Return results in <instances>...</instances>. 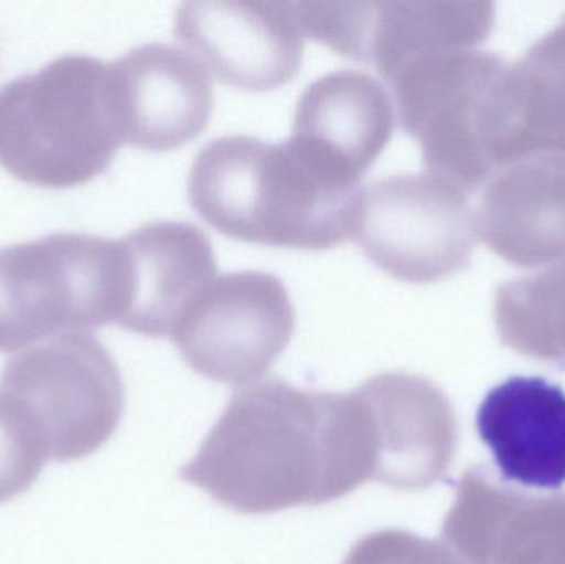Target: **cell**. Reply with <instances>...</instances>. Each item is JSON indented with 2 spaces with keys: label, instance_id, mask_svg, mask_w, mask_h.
<instances>
[{
  "label": "cell",
  "instance_id": "obj_1",
  "mask_svg": "<svg viewBox=\"0 0 565 564\" xmlns=\"http://www.w3.org/2000/svg\"><path fill=\"white\" fill-rule=\"evenodd\" d=\"M364 404L309 393L278 377L238 390L179 479L225 509L270 515L324 506L372 480Z\"/></svg>",
  "mask_w": 565,
  "mask_h": 564
},
{
  "label": "cell",
  "instance_id": "obj_2",
  "mask_svg": "<svg viewBox=\"0 0 565 564\" xmlns=\"http://www.w3.org/2000/svg\"><path fill=\"white\" fill-rule=\"evenodd\" d=\"M189 201L209 225L242 242L328 251L354 231L358 182L289 136H222L192 164Z\"/></svg>",
  "mask_w": 565,
  "mask_h": 564
},
{
  "label": "cell",
  "instance_id": "obj_3",
  "mask_svg": "<svg viewBox=\"0 0 565 564\" xmlns=\"http://www.w3.org/2000/svg\"><path fill=\"white\" fill-rule=\"evenodd\" d=\"M121 145L109 63L63 55L0 86V166L19 181L86 184L108 171Z\"/></svg>",
  "mask_w": 565,
  "mask_h": 564
},
{
  "label": "cell",
  "instance_id": "obj_4",
  "mask_svg": "<svg viewBox=\"0 0 565 564\" xmlns=\"http://www.w3.org/2000/svg\"><path fill=\"white\" fill-rule=\"evenodd\" d=\"M128 295L122 241L66 232L0 248V353L119 324Z\"/></svg>",
  "mask_w": 565,
  "mask_h": 564
},
{
  "label": "cell",
  "instance_id": "obj_5",
  "mask_svg": "<svg viewBox=\"0 0 565 564\" xmlns=\"http://www.w3.org/2000/svg\"><path fill=\"white\" fill-rule=\"evenodd\" d=\"M504 68L493 53L438 50L408 60L385 79L398 123L420 146L428 172L468 194L498 172L494 96Z\"/></svg>",
  "mask_w": 565,
  "mask_h": 564
},
{
  "label": "cell",
  "instance_id": "obj_6",
  "mask_svg": "<svg viewBox=\"0 0 565 564\" xmlns=\"http://www.w3.org/2000/svg\"><path fill=\"white\" fill-rule=\"evenodd\" d=\"M0 394L29 419L55 462L85 459L102 449L125 413L118 364L88 333L52 338L10 358Z\"/></svg>",
  "mask_w": 565,
  "mask_h": 564
},
{
  "label": "cell",
  "instance_id": "obj_7",
  "mask_svg": "<svg viewBox=\"0 0 565 564\" xmlns=\"http://www.w3.org/2000/svg\"><path fill=\"white\" fill-rule=\"evenodd\" d=\"M467 195L430 172L377 179L361 191L352 237L395 280L434 284L463 270L480 238Z\"/></svg>",
  "mask_w": 565,
  "mask_h": 564
},
{
  "label": "cell",
  "instance_id": "obj_8",
  "mask_svg": "<svg viewBox=\"0 0 565 564\" xmlns=\"http://www.w3.org/2000/svg\"><path fill=\"white\" fill-rule=\"evenodd\" d=\"M295 324V307L277 275L232 272L195 298L171 341L195 373L241 386L274 366Z\"/></svg>",
  "mask_w": 565,
  "mask_h": 564
},
{
  "label": "cell",
  "instance_id": "obj_9",
  "mask_svg": "<svg viewBox=\"0 0 565 564\" xmlns=\"http://www.w3.org/2000/svg\"><path fill=\"white\" fill-rule=\"evenodd\" d=\"M296 10L305 36L372 63L384 79L415 56L473 49L494 23L493 3L478 2H296Z\"/></svg>",
  "mask_w": 565,
  "mask_h": 564
},
{
  "label": "cell",
  "instance_id": "obj_10",
  "mask_svg": "<svg viewBox=\"0 0 565 564\" xmlns=\"http://www.w3.org/2000/svg\"><path fill=\"white\" fill-rule=\"evenodd\" d=\"M174 33L222 83L247 92L291 82L305 52L295 2H185Z\"/></svg>",
  "mask_w": 565,
  "mask_h": 564
},
{
  "label": "cell",
  "instance_id": "obj_11",
  "mask_svg": "<svg viewBox=\"0 0 565 564\" xmlns=\"http://www.w3.org/2000/svg\"><path fill=\"white\" fill-rule=\"evenodd\" d=\"M463 564H565V496H531L487 467L467 470L444 522Z\"/></svg>",
  "mask_w": 565,
  "mask_h": 564
},
{
  "label": "cell",
  "instance_id": "obj_12",
  "mask_svg": "<svg viewBox=\"0 0 565 564\" xmlns=\"http://www.w3.org/2000/svg\"><path fill=\"white\" fill-rule=\"evenodd\" d=\"M109 82L122 142L136 148H181L211 121L214 88L207 68L178 46H136L109 63Z\"/></svg>",
  "mask_w": 565,
  "mask_h": 564
},
{
  "label": "cell",
  "instance_id": "obj_13",
  "mask_svg": "<svg viewBox=\"0 0 565 564\" xmlns=\"http://www.w3.org/2000/svg\"><path fill=\"white\" fill-rule=\"evenodd\" d=\"M367 407L375 482L424 490L444 479L457 453L454 407L434 383L408 373H382L355 387Z\"/></svg>",
  "mask_w": 565,
  "mask_h": 564
},
{
  "label": "cell",
  "instance_id": "obj_14",
  "mask_svg": "<svg viewBox=\"0 0 565 564\" xmlns=\"http://www.w3.org/2000/svg\"><path fill=\"white\" fill-rule=\"evenodd\" d=\"M121 241L128 255L129 295L118 327L171 340L195 298L217 277L214 248L189 222H152Z\"/></svg>",
  "mask_w": 565,
  "mask_h": 564
},
{
  "label": "cell",
  "instance_id": "obj_15",
  "mask_svg": "<svg viewBox=\"0 0 565 564\" xmlns=\"http://www.w3.org/2000/svg\"><path fill=\"white\" fill-rule=\"evenodd\" d=\"M478 235L518 267L565 262V155L521 159L488 181Z\"/></svg>",
  "mask_w": 565,
  "mask_h": 564
},
{
  "label": "cell",
  "instance_id": "obj_16",
  "mask_svg": "<svg viewBox=\"0 0 565 564\" xmlns=\"http://www.w3.org/2000/svg\"><path fill=\"white\" fill-rule=\"evenodd\" d=\"M394 106L391 92L374 76L338 70L299 96L291 138L359 182L391 141Z\"/></svg>",
  "mask_w": 565,
  "mask_h": 564
},
{
  "label": "cell",
  "instance_id": "obj_17",
  "mask_svg": "<svg viewBox=\"0 0 565 564\" xmlns=\"http://www.w3.org/2000/svg\"><path fill=\"white\" fill-rule=\"evenodd\" d=\"M477 429L504 479L537 489L565 483V393L543 377L516 376L493 387Z\"/></svg>",
  "mask_w": 565,
  "mask_h": 564
},
{
  "label": "cell",
  "instance_id": "obj_18",
  "mask_svg": "<svg viewBox=\"0 0 565 564\" xmlns=\"http://www.w3.org/2000/svg\"><path fill=\"white\" fill-rule=\"evenodd\" d=\"M565 155V17L523 58L508 65L494 102V159Z\"/></svg>",
  "mask_w": 565,
  "mask_h": 564
},
{
  "label": "cell",
  "instance_id": "obj_19",
  "mask_svg": "<svg viewBox=\"0 0 565 564\" xmlns=\"http://www.w3.org/2000/svg\"><path fill=\"white\" fill-rule=\"evenodd\" d=\"M501 341L536 360L565 363V262L501 285L494 298Z\"/></svg>",
  "mask_w": 565,
  "mask_h": 564
},
{
  "label": "cell",
  "instance_id": "obj_20",
  "mask_svg": "<svg viewBox=\"0 0 565 564\" xmlns=\"http://www.w3.org/2000/svg\"><path fill=\"white\" fill-rule=\"evenodd\" d=\"M49 460L45 446L19 407L0 394V503L35 483Z\"/></svg>",
  "mask_w": 565,
  "mask_h": 564
},
{
  "label": "cell",
  "instance_id": "obj_21",
  "mask_svg": "<svg viewBox=\"0 0 565 564\" xmlns=\"http://www.w3.org/2000/svg\"><path fill=\"white\" fill-rule=\"evenodd\" d=\"M342 564H463L444 543L407 530H381L359 540Z\"/></svg>",
  "mask_w": 565,
  "mask_h": 564
}]
</instances>
